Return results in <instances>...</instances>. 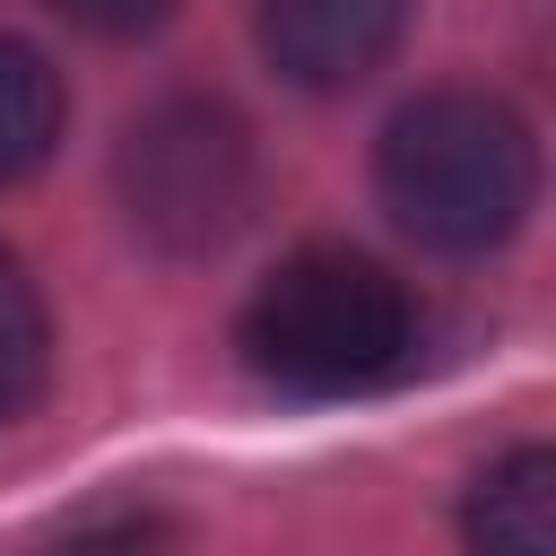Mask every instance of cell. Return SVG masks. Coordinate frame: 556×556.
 Returning <instances> with one entry per match:
<instances>
[{
	"instance_id": "1",
	"label": "cell",
	"mask_w": 556,
	"mask_h": 556,
	"mask_svg": "<svg viewBox=\"0 0 556 556\" xmlns=\"http://www.w3.org/2000/svg\"><path fill=\"white\" fill-rule=\"evenodd\" d=\"M382 208L426 252H495L539 200V139L504 96L434 87L391 113L374 148Z\"/></svg>"
},
{
	"instance_id": "2",
	"label": "cell",
	"mask_w": 556,
	"mask_h": 556,
	"mask_svg": "<svg viewBox=\"0 0 556 556\" xmlns=\"http://www.w3.org/2000/svg\"><path fill=\"white\" fill-rule=\"evenodd\" d=\"M243 365L295 400H356V391H382L408 374L417 356V304L408 287L348 252V243H313V252H287L252 304H243Z\"/></svg>"
},
{
	"instance_id": "3",
	"label": "cell",
	"mask_w": 556,
	"mask_h": 556,
	"mask_svg": "<svg viewBox=\"0 0 556 556\" xmlns=\"http://www.w3.org/2000/svg\"><path fill=\"white\" fill-rule=\"evenodd\" d=\"M113 182H122V208H130L139 243H156L174 261H200V252H217L252 217V200H261V148H252V130H243L235 104H217V96H165V104H148L122 130Z\"/></svg>"
},
{
	"instance_id": "4",
	"label": "cell",
	"mask_w": 556,
	"mask_h": 556,
	"mask_svg": "<svg viewBox=\"0 0 556 556\" xmlns=\"http://www.w3.org/2000/svg\"><path fill=\"white\" fill-rule=\"evenodd\" d=\"M408 9L417 0H261V52L287 87L339 96L400 52Z\"/></svg>"
},
{
	"instance_id": "5",
	"label": "cell",
	"mask_w": 556,
	"mask_h": 556,
	"mask_svg": "<svg viewBox=\"0 0 556 556\" xmlns=\"http://www.w3.org/2000/svg\"><path fill=\"white\" fill-rule=\"evenodd\" d=\"M460 530H469V547H495V556H547L556 547V452H539V443L504 452L469 486Z\"/></svg>"
},
{
	"instance_id": "6",
	"label": "cell",
	"mask_w": 556,
	"mask_h": 556,
	"mask_svg": "<svg viewBox=\"0 0 556 556\" xmlns=\"http://www.w3.org/2000/svg\"><path fill=\"white\" fill-rule=\"evenodd\" d=\"M61 113H70V96H61V70H52L35 43L0 35V182H26V174L52 156V139H61Z\"/></svg>"
},
{
	"instance_id": "7",
	"label": "cell",
	"mask_w": 556,
	"mask_h": 556,
	"mask_svg": "<svg viewBox=\"0 0 556 556\" xmlns=\"http://www.w3.org/2000/svg\"><path fill=\"white\" fill-rule=\"evenodd\" d=\"M43 374H52L43 295H35V278L17 269V252H0V426H17V417L43 400Z\"/></svg>"
},
{
	"instance_id": "8",
	"label": "cell",
	"mask_w": 556,
	"mask_h": 556,
	"mask_svg": "<svg viewBox=\"0 0 556 556\" xmlns=\"http://www.w3.org/2000/svg\"><path fill=\"white\" fill-rule=\"evenodd\" d=\"M52 9L87 35H148V26L174 17V0H52Z\"/></svg>"
}]
</instances>
